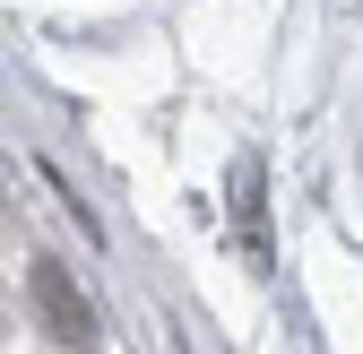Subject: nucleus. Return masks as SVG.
I'll return each mask as SVG.
<instances>
[{
	"label": "nucleus",
	"mask_w": 363,
	"mask_h": 354,
	"mask_svg": "<svg viewBox=\"0 0 363 354\" xmlns=\"http://www.w3.org/2000/svg\"><path fill=\"white\" fill-rule=\"evenodd\" d=\"M234 207H242V251L268 268V225H259V164H242V173H234Z\"/></svg>",
	"instance_id": "2"
},
{
	"label": "nucleus",
	"mask_w": 363,
	"mask_h": 354,
	"mask_svg": "<svg viewBox=\"0 0 363 354\" xmlns=\"http://www.w3.org/2000/svg\"><path fill=\"white\" fill-rule=\"evenodd\" d=\"M26 294H35L43 337H61V346H86V337H96V312H86V294L69 285L61 259H35V268H26Z\"/></svg>",
	"instance_id": "1"
}]
</instances>
